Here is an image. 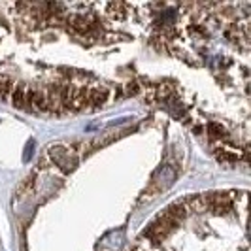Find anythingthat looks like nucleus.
<instances>
[{
	"instance_id": "nucleus-6",
	"label": "nucleus",
	"mask_w": 251,
	"mask_h": 251,
	"mask_svg": "<svg viewBox=\"0 0 251 251\" xmlns=\"http://www.w3.org/2000/svg\"><path fill=\"white\" fill-rule=\"evenodd\" d=\"M208 132H210V138H223V134H225V128L221 125H217V123H210L208 125Z\"/></svg>"
},
{
	"instance_id": "nucleus-3",
	"label": "nucleus",
	"mask_w": 251,
	"mask_h": 251,
	"mask_svg": "<svg viewBox=\"0 0 251 251\" xmlns=\"http://www.w3.org/2000/svg\"><path fill=\"white\" fill-rule=\"evenodd\" d=\"M26 87L25 85H17V89L12 93V104L13 108H17V110H23L26 108Z\"/></svg>"
},
{
	"instance_id": "nucleus-2",
	"label": "nucleus",
	"mask_w": 251,
	"mask_h": 251,
	"mask_svg": "<svg viewBox=\"0 0 251 251\" xmlns=\"http://www.w3.org/2000/svg\"><path fill=\"white\" fill-rule=\"evenodd\" d=\"M176 226V223L174 221H170V219H166V217H163L159 223H155V225L151 226V234L155 236V238H164L172 228Z\"/></svg>"
},
{
	"instance_id": "nucleus-5",
	"label": "nucleus",
	"mask_w": 251,
	"mask_h": 251,
	"mask_svg": "<svg viewBox=\"0 0 251 251\" xmlns=\"http://www.w3.org/2000/svg\"><path fill=\"white\" fill-rule=\"evenodd\" d=\"M206 206H208V201L202 199V197H193V199H189V208H191L193 212H197V214L204 212Z\"/></svg>"
},
{
	"instance_id": "nucleus-1",
	"label": "nucleus",
	"mask_w": 251,
	"mask_h": 251,
	"mask_svg": "<svg viewBox=\"0 0 251 251\" xmlns=\"http://www.w3.org/2000/svg\"><path fill=\"white\" fill-rule=\"evenodd\" d=\"M110 99V91L108 89H93L85 95V104L93 106V108H99V106H104Z\"/></svg>"
},
{
	"instance_id": "nucleus-7",
	"label": "nucleus",
	"mask_w": 251,
	"mask_h": 251,
	"mask_svg": "<svg viewBox=\"0 0 251 251\" xmlns=\"http://www.w3.org/2000/svg\"><path fill=\"white\" fill-rule=\"evenodd\" d=\"M217 159L223 161V163H232V161H236V155H232V153H228V151L221 150V153H217Z\"/></svg>"
},
{
	"instance_id": "nucleus-4",
	"label": "nucleus",
	"mask_w": 251,
	"mask_h": 251,
	"mask_svg": "<svg viewBox=\"0 0 251 251\" xmlns=\"http://www.w3.org/2000/svg\"><path fill=\"white\" fill-rule=\"evenodd\" d=\"M185 215H187V210H185L181 204H172V206H168V208H166L164 217H166V219H170V221H174V223H177V221H181Z\"/></svg>"
}]
</instances>
